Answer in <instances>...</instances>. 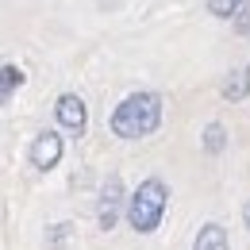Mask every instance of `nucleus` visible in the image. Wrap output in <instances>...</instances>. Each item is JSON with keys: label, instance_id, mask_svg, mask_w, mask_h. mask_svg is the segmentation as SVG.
Listing matches in <instances>:
<instances>
[{"label": "nucleus", "instance_id": "8", "mask_svg": "<svg viewBox=\"0 0 250 250\" xmlns=\"http://www.w3.org/2000/svg\"><path fill=\"white\" fill-rule=\"evenodd\" d=\"M20 85H23V69L20 65H0V104H8Z\"/></svg>", "mask_w": 250, "mask_h": 250}, {"label": "nucleus", "instance_id": "11", "mask_svg": "<svg viewBox=\"0 0 250 250\" xmlns=\"http://www.w3.org/2000/svg\"><path fill=\"white\" fill-rule=\"evenodd\" d=\"M65 235H69V223H58V227H54V235H50V247H62Z\"/></svg>", "mask_w": 250, "mask_h": 250}, {"label": "nucleus", "instance_id": "5", "mask_svg": "<svg viewBox=\"0 0 250 250\" xmlns=\"http://www.w3.org/2000/svg\"><path fill=\"white\" fill-rule=\"evenodd\" d=\"M27 158H31L35 169H54L58 158H62V135H58V131H42V135L31 143Z\"/></svg>", "mask_w": 250, "mask_h": 250}, {"label": "nucleus", "instance_id": "6", "mask_svg": "<svg viewBox=\"0 0 250 250\" xmlns=\"http://www.w3.org/2000/svg\"><path fill=\"white\" fill-rule=\"evenodd\" d=\"M247 93H250V65H239V69L223 81V100L239 104V100H247Z\"/></svg>", "mask_w": 250, "mask_h": 250}, {"label": "nucleus", "instance_id": "3", "mask_svg": "<svg viewBox=\"0 0 250 250\" xmlns=\"http://www.w3.org/2000/svg\"><path fill=\"white\" fill-rule=\"evenodd\" d=\"M120 204H124V181L112 173L104 188H100V204H96V223L104 227V231H112L116 227V219H120Z\"/></svg>", "mask_w": 250, "mask_h": 250}, {"label": "nucleus", "instance_id": "12", "mask_svg": "<svg viewBox=\"0 0 250 250\" xmlns=\"http://www.w3.org/2000/svg\"><path fill=\"white\" fill-rule=\"evenodd\" d=\"M243 223H247V231H250V204L243 208Z\"/></svg>", "mask_w": 250, "mask_h": 250}, {"label": "nucleus", "instance_id": "4", "mask_svg": "<svg viewBox=\"0 0 250 250\" xmlns=\"http://www.w3.org/2000/svg\"><path fill=\"white\" fill-rule=\"evenodd\" d=\"M54 116H58V124H62L69 135H85V127H89V108H85V100H81V96H73V93L58 96Z\"/></svg>", "mask_w": 250, "mask_h": 250}, {"label": "nucleus", "instance_id": "7", "mask_svg": "<svg viewBox=\"0 0 250 250\" xmlns=\"http://www.w3.org/2000/svg\"><path fill=\"white\" fill-rule=\"evenodd\" d=\"M192 250H227V231L219 223H204L192 239Z\"/></svg>", "mask_w": 250, "mask_h": 250}, {"label": "nucleus", "instance_id": "1", "mask_svg": "<svg viewBox=\"0 0 250 250\" xmlns=\"http://www.w3.org/2000/svg\"><path fill=\"white\" fill-rule=\"evenodd\" d=\"M158 124H162V96L146 89L124 96V104L112 112V135L120 139H146L158 131Z\"/></svg>", "mask_w": 250, "mask_h": 250}, {"label": "nucleus", "instance_id": "10", "mask_svg": "<svg viewBox=\"0 0 250 250\" xmlns=\"http://www.w3.org/2000/svg\"><path fill=\"white\" fill-rule=\"evenodd\" d=\"M223 146H227V131L219 124H208V131H204V150H208V154H219Z\"/></svg>", "mask_w": 250, "mask_h": 250}, {"label": "nucleus", "instance_id": "2", "mask_svg": "<svg viewBox=\"0 0 250 250\" xmlns=\"http://www.w3.org/2000/svg\"><path fill=\"white\" fill-rule=\"evenodd\" d=\"M166 204H169V188L162 185L158 177H146L131 192V200H127V223L139 235H150V231H158V223L166 216Z\"/></svg>", "mask_w": 250, "mask_h": 250}, {"label": "nucleus", "instance_id": "9", "mask_svg": "<svg viewBox=\"0 0 250 250\" xmlns=\"http://www.w3.org/2000/svg\"><path fill=\"white\" fill-rule=\"evenodd\" d=\"M208 12L216 20H235V16L250 12V0H208Z\"/></svg>", "mask_w": 250, "mask_h": 250}]
</instances>
